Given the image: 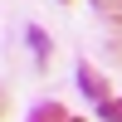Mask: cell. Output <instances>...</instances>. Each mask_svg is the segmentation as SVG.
Instances as JSON below:
<instances>
[{
  "label": "cell",
  "mask_w": 122,
  "mask_h": 122,
  "mask_svg": "<svg viewBox=\"0 0 122 122\" xmlns=\"http://www.w3.org/2000/svg\"><path fill=\"white\" fill-rule=\"evenodd\" d=\"M5 112H10V93L0 88V117H5Z\"/></svg>",
  "instance_id": "6"
},
{
  "label": "cell",
  "mask_w": 122,
  "mask_h": 122,
  "mask_svg": "<svg viewBox=\"0 0 122 122\" xmlns=\"http://www.w3.org/2000/svg\"><path fill=\"white\" fill-rule=\"evenodd\" d=\"M29 122H83V117H73L64 103H54V98H49V103H39L34 112H29Z\"/></svg>",
  "instance_id": "2"
},
{
  "label": "cell",
  "mask_w": 122,
  "mask_h": 122,
  "mask_svg": "<svg viewBox=\"0 0 122 122\" xmlns=\"http://www.w3.org/2000/svg\"><path fill=\"white\" fill-rule=\"evenodd\" d=\"M25 34H29V49H34V64L44 68V64H49V54H54V44H49V34H44L39 25H29Z\"/></svg>",
  "instance_id": "3"
},
{
  "label": "cell",
  "mask_w": 122,
  "mask_h": 122,
  "mask_svg": "<svg viewBox=\"0 0 122 122\" xmlns=\"http://www.w3.org/2000/svg\"><path fill=\"white\" fill-rule=\"evenodd\" d=\"M98 122H122V98H103L98 103Z\"/></svg>",
  "instance_id": "4"
},
{
  "label": "cell",
  "mask_w": 122,
  "mask_h": 122,
  "mask_svg": "<svg viewBox=\"0 0 122 122\" xmlns=\"http://www.w3.org/2000/svg\"><path fill=\"white\" fill-rule=\"evenodd\" d=\"M78 88H83V93L93 98V103H103V98H107V78L98 73V68L88 64V59H83V64H78Z\"/></svg>",
  "instance_id": "1"
},
{
  "label": "cell",
  "mask_w": 122,
  "mask_h": 122,
  "mask_svg": "<svg viewBox=\"0 0 122 122\" xmlns=\"http://www.w3.org/2000/svg\"><path fill=\"white\" fill-rule=\"evenodd\" d=\"M88 5H98L107 20H112V15H122V0H88Z\"/></svg>",
  "instance_id": "5"
}]
</instances>
